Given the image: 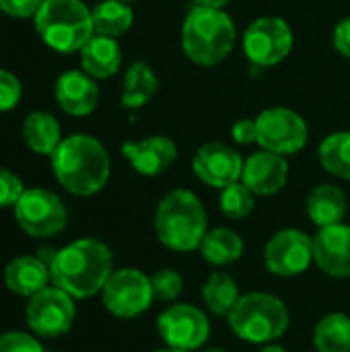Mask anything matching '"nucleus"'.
Here are the masks:
<instances>
[{"mask_svg":"<svg viewBox=\"0 0 350 352\" xmlns=\"http://www.w3.org/2000/svg\"><path fill=\"white\" fill-rule=\"evenodd\" d=\"M50 159L56 182L68 194L78 198L99 194L111 175V159L107 148L89 134H72L62 138Z\"/></svg>","mask_w":350,"mask_h":352,"instance_id":"obj_1","label":"nucleus"},{"mask_svg":"<svg viewBox=\"0 0 350 352\" xmlns=\"http://www.w3.org/2000/svg\"><path fill=\"white\" fill-rule=\"evenodd\" d=\"M50 272L54 287L72 299H89L101 293L111 276L113 254L103 241L83 237L56 252Z\"/></svg>","mask_w":350,"mask_h":352,"instance_id":"obj_2","label":"nucleus"},{"mask_svg":"<svg viewBox=\"0 0 350 352\" xmlns=\"http://www.w3.org/2000/svg\"><path fill=\"white\" fill-rule=\"evenodd\" d=\"M155 233L173 252H194L208 233V217L200 198L190 190H173L157 206Z\"/></svg>","mask_w":350,"mask_h":352,"instance_id":"obj_3","label":"nucleus"},{"mask_svg":"<svg viewBox=\"0 0 350 352\" xmlns=\"http://www.w3.org/2000/svg\"><path fill=\"white\" fill-rule=\"evenodd\" d=\"M235 23L223 8L194 6L182 27V50L198 66L221 64L235 45Z\"/></svg>","mask_w":350,"mask_h":352,"instance_id":"obj_4","label":"nucleus"},{"mask_svg":"<svg viewBox=\"0 0 350 352\" xmlns=\"http://www.w3.org/2000/svg\"><path fill=\"white\" fill-rule=\"evenodd\" d=\"M33 25L39 39L58 54L80 52L95 35L93 12L83 0H43Z\"/></svg>","mask_w":350,"mask_h":352,"instance_id":"obj_5","label":"nucleus"},{"mask_svg":"<svg viewBox=\"0 0 350 352\" xmlns=\"http://www.w3.org/2000/svg\"><path fill=\"white\" fill-rule=\"evenodd\" d=\"M227 320L233 334L243 342L268 344L287 332L291 316L283 299L270 293H250L241 295Z\"/></svg>","mask_w":350,"mask_h":352,"instance_id":"obj_6","label":"nucleus"},{"mask_svg":"<svg viewBox=\"0 0 350 352\" xmlns=\"http://www.w3.org/2000/svg\"><path fill=\"white\" fill-rule=\"evenodd\" d=\"M12 210L21 231L35 239L54 237L68 225L66 204L47 188H27Z\"/></svg>","mask_w":350,"mask_h":352,"instance_id":"obj_7","label":"nucleus"},{"mask_svg":"<svg viewBox=\"0 0 350 352\" xmlns=\"http://www.w3.org/2000/svg\"><path fill=\"white\" fill-rule=\"evenodd\" d=\"M258 146L276 155H295L309 140V126L297 111L289 107H268L256 118Z\"/></svg>","mask_w":350,"mask_h":352,"instance_id":"obj_8","label":"nucleus"},{"mask_svg":"<svg viewBox=\"0 0 350 352\" xmlns=\"http://www.w3.org/2000/svg\"><path fill=\"white\" fill-rule=\"evenodd\" d=\"M101 299L111 316L122 320L138 318L155 301L151 276L138 268L113 270L101 291Z\"/></svg>","mask_w":350,"mask_h":352,"instance_id":"obj_9","label":"nucleus"},{"mask_svg":"<svg viewBox=\"0 0 350 352\" xmlns=\"http://www.w3.org/2000/svg\"><path fill=\"white\" fill-rule=\"evenodd\" d=\"M29 330L39 338L64 336L76 318L74 299L58 287H45L33 295L25 309Z\"/></svg>","mask_w":350,"mask_h":352,"instance_id":"obj_10","label":"nucleus"},{"mask_svg":"<svg viewBox=\"0 0 350 352\" xmlns=\"http://www.w3.org/2000/svg\"><path fill=\"white\" fill-rule=\"evenodd\" d=\"M293 50V29L281 16H260L243 33V54L256 66H276Z\"/></svg>","mask_w":350,"mask_h":352,"instance_id":"obj_11","label":"nucleus"},{"mask_svg":"<svg viewBox=\"0 0 350 352\" xmlns=\"http://www.w3.org/2000/svg\"><path fill=\"white\" fill-rule=\"evenodd\" d=\"M157 330L169 349L198 351L210 336V322L206 314L192 303L169 305L157 320Z\"/></svg>","mask_w":350,"mask_h":352,"instance_id":"obj_12","label":"nucleus"},{"mask_svg":"<svg viewBox=\"0 0 350 352\" xmlns=\"http://www.w3.org/2000/svg\"><path fill=\"white\" fill-rule=\"evenodd\" d=\"M314 262V237L299 229H283L264 248V264L270 274L293 278L303 274Z\"/></svg>","mask_w":350,"mask_h":352,"instance_id":"obj_13","label":"nucleus"},{"mask_svg":"<svg viewBox=\"0 0 350 352\" xmlns=\"http://www.w3.org/2000/svg\"><path fill=\"white\" fill-rule=\"evenodd\" d=\"M243 157L239 151L225 142H206L202 144L192 159V169L196 177L217 190H223L235 182H241Z\"/></svg>","mask_w":350,"mask_h":352,"instance_id":"obj_14","label":"nucleus"},{"mask_svg":"<svg viewBox=\"0 0 350 352\" xmlns=\"http://www.w3.org/2000/svg\"><path fill=\"white\" fill-rule=\"evenodd\" d=\"M122 155L130 167L144 175L155 177L165 173L177 161V144L169 136H146L142 140H130L122 144Z\"/></svg>","mask_w":350,"mask_h":352,"instance_id":"obj_15","label":"nucleus"},{"mask_svg":"<svg viewBox=\"0 0 350 352\" xmlns=\"http://www.w3.org/2000/svg\"><path fill=\"white\" fill-rule=\"evenodd\" d=\"M314 262L332 278H350V227L330 225L314 235Z\"/></svg>","mask_w":350,"mask_h":352,"instance_id":"obj_16","label":"nucleus"},{"mask_svg":"<svg viewBox=\"0 0 350 352\" xmlns=\"http://www.w3.org/2000/svg\"><path fill=\"white\" fill-rule=\"evenodd\" d=\"M289 179V163L283 155L270 151L252 153L243 161L241 182L256 196H274L278 194Z\"/></svg>","mask_w":350,"mask_h":352,"instance_id":"obj_17","label":"nucleus"},{"mask_svg":"<svg viewBox=\"0 0 350 352\" xmlns=\"http://www.w3.org/2000/svg\"><path fill=\"white\" fill-rule=\"evenodd\" d=\"M54 97L64 113L85 118L97 109L99 85L85 70H66L54 85Z\"/></svg>","mask_w":350,"mask_h":352,"instance_id":"obj_18","label":"nucleus"},{"mask_svg":"<svg viewBox=\"0 0 350 352\" xmlns=\"http://www.w3.org/2000/svg\"><path fill=\"white\" fill-rule=\"evenodd\" d=\"M52 283L50 266L39 256H19L4 268V285L10 293L31 299Z\"/></svg>","mask_w":350,"mask_h":352,"instance_id":"obj_19","label":"nucleus"},{"mask_svg":"<svg viewBox=\"0 0 350 352\" xmlns=\"http://www.w3.org/2000/svg\"><path fill=\"white\" fill-rule=\"evenodd\" d=\"M78 54L83 70L91 74L95 80L113 76L122 66V50L116 37L95 33Z\"/></svg>","mask_w":350,"mask_h":352,"instance_id":"obj_20","label":"nucleus"},{"mask_svg":"<svg viewBox=\"0 0 350 352\" xmlns=\"http://www.w3.org/2000/svg\"><path fill=\"white\" fill-rule=\"evenodd\" d=\"M347 210V194L334 184H320L307 196V217L320 229L342 223Z\"/></svg>","mask_w":350,"mask_h":352,"instance_id":"obj_21","label":"nucleus"},{"mask_svg":"<svg viewBox=\"0 0 350 352\" xmlns=\"http://www.w3.org/2000/svg\"><path fill=\"white\" fill-rule=\"evenodd\" d=\"M62 138L64 136L60 122L47 111H31L23 120V140L27 148H31L35 155L52 157Z\"/></svg>","mask_w":350,"mask_h":352,"instance_id":"obj_22","label":"nucleus"},{"mask_svg":"<svg viewBox=\"0 0 350 352\" xmlns=\"http://www.w3.org/2000/svg\"><path fill=\"white\" fill-rule=\"evenodd\" d=\"M159 91V78L146 62H134L128 66L124 74V87L120 103L124 109H140L144 107Z\"/></svg>","mask_w":350,"mask_h":352,"instance_id":"obj_23","label":"nucleus"},{"mask_svg":"<svg viewBox=\"0 0 350 352\" xmlns=\"http://www.w3.org/2000/svg\"><path fill=\"white\" fill-rule=\"evenodd\" d=\"M198 250L208 264L229 266L243 256V239L229 227H217L204 235Z\"/></svg>","mask_w":350,"mask_h":352,"instance_id":"obj_24","label":"nucleus"},{"mask_svg":"<svg viewBox=\"0 0 350 352\" xmlns=\"http://www.w3.org/2000/svg\"><path fill=\"white\" fill-rule=\"evenodd\" d=\"M93 29L97 35L122 37L134 23V10L122 0H101L93 6Z\"/></svg>","mask_w":350,"mask_h":352,"instance_id":"obj_25","label":"nucleus"},{"mask_svg":"<svg viewBox=\"0 0 350 352\" xmlns=\"http://www.w3.org/2000/svg\"><path fill=\"white\" fill-rule=\"evenodd\" d=\"M202 299L212 316L229 318L241 295L233 276H229L227 272H212L202 287Z\"/></svg>","mask_w":350,"mask_h":352,"instance_id":"obj_26","label":"nucleus"},{"mask_svg":"<svg viewBox=\"0 0 350 352\" xmlns=\"http://www.w3.org/2000/svg\"><path fill=\"white\" fill-rule=\"evenodd\" d=\"M314 346L318 352H350V318L334 311L324 316L314 330Z\"/></svg>","mask_w":350,"mask_h":352,"instance_id":"obj_27","label":"nucleus"},{"mask_svg":"<svg viewBox=\"0 0 350 352\" xmlns=\"http://www.w3.org/2000/svg\"><path fill=\"white\" fill-rule=\"evenodd\" d=\"M322 167L334 177L350 179V132H336L320 144Z\"/></svg>","mask_w":350,"mask_h":352,"instance_id":"obj_28","label":"nucleus"},{"mask_svg":"<svg viewBox=\"0 0 350 352\" xmlns=\"http://www.w3.org/2000/svg\"><path fill=\"white\" fill-rule=\"evenodd\" d=\"M254 192L243 184V182H235L227 188L221 190V198H219V206L223 210V214L231 221H239L252 214L256 200H254Z\"/></svg>","mask_w":350,"mask_h":352,"instance_id":"obj_29","label":"nucleus"},{"mask_svg":"<svg viewBox=\"0 0 350 352\" xmlns=\"http://www.w3.org/2000/svg\"><path fill=\"white\" fill-rule=\"evenodd\" d=\"M151 287H153V295L157 301H175L182 291H184V278L177 270L173 268H161L151 276Z\"/></svg>","mask_w":350,"mask_h":352,"instance_id":"obj_30","label":"nucleus"},{"mask_svg":"<svg viewBox=\"0 0 350 352\" xmlns=\"http://www.w3.org/2000/svg\"><path fill=\"white\" fill-rule=\"evenodd\" d=\"M23 97V85L17 74L0 68V113L12 111Z\"/></svg>","mask_w":350,"mask_h":352,"instance_id":"obj_31","label":"nucleus"},{"mask_svg":"<svg viewBox=\"0 0 350 352\" xmlns=\"http://www.w3.org/2000/svg\"><path fill=\"white\" fill-rule=\"evenodd\" d=\"M0 352H47L43 344L27 332H4L0 334Z\"/></svg>","mask_w":350,"mask_h":352,"instance_id":"obj_32","label":"nucleus"},{"mask_svg":"<svg viewBox=\"0 0 350 352\" xmlns=\"http://www.w3.org/2000/svg\"><path fill=\"white\" fill-rule=\"evenodd\" d=\"M25 190L27 188L14 171L0 167V208H14Z\"/></svg>","mask_w":350,"mask_h":352,"instance_id":"obj_33","label":"nucleus"},{"mask_svg":"<svg viewBox=\"0 0 350 352\" xmlns=\"http://www.w3.org/2000/svg\"><path fill=\"white\" fill-rule=\"evenodd\" d=\"M43 0H0V10L12 19H33Z\"/></svg>","mask_w":350,"mask_h":352,"instance_id":"obj_34","label":"nucleus"},{"mask_svg":"<svg viewBox=\"0 0 350 352\" xmlns=\"http://www.w3.org/2000/svg\"><path fill=\"white\" fill-rule=\"evenodd\" d=\"M231 136L237 144H252L258 142V128H256V120L243 118L237 120L231 128Z\"/></svg>","mask_w":350,"mask_h":352,"instance_id":"obj_35","label":"nucleus"},{"mask_svg":"<svg viewBox=\"0 0 350 352\" xmlns=\"http://www.w3.org/2000/svg\"><path fill=\"white\" fill-rule=\"evenodd\" d=\"M334 39V47L338 50V54H342L344 58H350V16L342 19L332 33Z\"/></svg>","mask_w":350,"mask_h":352,"instance_id":"obj_36","label":"nucleus"},{"mask_svg":"<svg viewBox=\"0 0 350 352\" xmlns=\"http://www.w3.org/2000/svg\"><path fill=\"white\" fill-rule=\"evenodd\" d=\"M194 6H206V8H225L231 0H192Z\"/></svg>","mask_w":350,"mask_h":352,"instance_id":"obj_37","label":"nucleus"},{"mask_svg":"<svg viewBox=\"0 0 350 352\" xmlns=\"http://www.w3.org/2000/svg\"><path fill=\"white\" fill-rule=\"evenodd\" d=\"M260 352H287V349H283V346H276V344H270V346L262 349Z\"/></svg>","mask_w":350,"mask_h":352,"instance_id":"obj_38","label":"nucleus"},{"mask_svg":"<svg viewBox=\"0 0 350 352\" xmlns=\"http://www.w3.org/2000/svg\"><path fill=\"white\" fill-rule=\"evenodd\" d=\"M157 352H188V351H179V349H161V351H157Z\"/></svg>","mask_w":350,"mask_h":352,"instance_id":"obj_39","label":"nucleus"},{"mask_svg":"<svg viewBox=\"0 0 350 352\" xmlns=\"http://www.w3.org/2000/svg\"><path fill=\"white\" fill-rule=\"evenodd\" d=\"M204 352H227V351H223V349H210V351H204Z\"/></svg>","mask_w":350,"mask_h":352,"instance_id":"obj_40","label":"nucleus"},{"mask_svg":"<svg viewBox=\"0 0 350 352\" xmlns=\"http://www.w3.org/2000/svg\"><path fill=\"white\" fill-rule=\"evenodd\" d=\"M122 2H128V4H132V2H136V0H122Z\"/></svg>","mask_w":350,"mask_h":352,"instance_id":"obj_41","label":"nucleus"}]
</instances>
